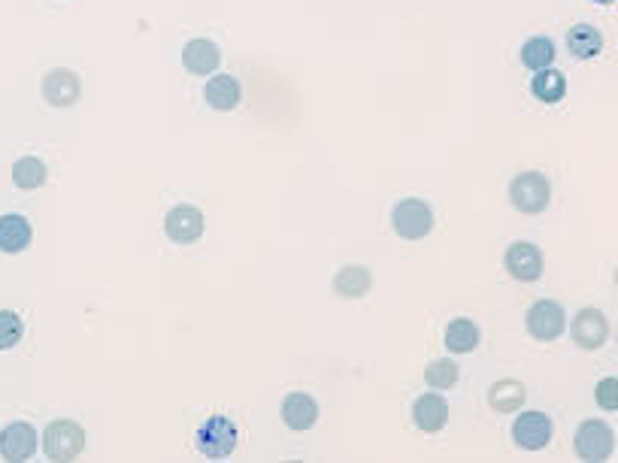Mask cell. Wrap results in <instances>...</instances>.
<instances>
[{
  "label": "cell",
  "instance_id": "1",
  "mask_svg": "<svg viewBox=\"0 0 618 463\" xmlns=\"http://www.w3.org/2000/svg\"><path fill=\"white\" fill-rule=\"evenodd\" d=\"M240 445V430L231 418L225 415H213L206 418L197 433H194V448L206 457V460H228Z\"/></svg>",
  "mask_w": 618,
  "mask_h": 463
},
{
  "label": "cell",
  "instance_id": "2",
  "mask_svg": "<svg viewBox=\"0 0 618 463\" xmlns=\"http://www.w3.org/2000/svg\"><path fill=\"white\" fill-rule=\"evenodd\" d=\"M509 203L522 215H540L552 203V182L540 170H525L509 182Z\"/></svg>",
  "mask_w": 618,
  "mask_h": 463
},
{
  "label": "cell",
  "instance_id": "3",
  "mask_svg": "<svg viewBox=\"0 0 618 463\" xmlns=\"http://www.w3.org/2000/svg\"><path fill=\"white\" fill-rule=\"evenodd\" d=\"M43 454L55 463H70L85 451V430L73 418H55L43 430Z\"/></svg>",
  "mask_w": 618,
  "mask_h": 463
},
{
  "label": "cell",
  "instance_id": "4",
  "mask_svg": "<svg viewBox=\"0 0 618 463\" xmlns=\"http://www.w3.org/2000/svg\"><path fill=\"white\" fill-rule=\"evenodd\" d=\"M391 227L400 240L419 243L434 230V209L419 197H406L391 209Z\"/></svg>",
  "mask_w": 618,
  "mask_h": 463
},
{
  "label": "cell",
  "instance_id": "5",
  "mask_svg": "<svg viewBox=\"0 0 618 463\" xmlns=\"http://www.w3.org/2000/svg\"><path fill=\"white\" fill-rule=\"evenodd\" d=\"M615 451V430L600 418H585L573 433V454L585 463H603Z\"/></svg>",
  "mask_w": 618,
  "mask_h": 463
},
{
  "label": "cell",
  "instance_id": "6",
  "mask_svg": "<svg viewBox=\"0 0 618 463\" xmlns=\"http://www.w3.org/2000/svg\"><path fill=\"white\" fill-rule=\"evenodd\" d=\"M525 327H528V336L537 339V342H555L567 333V312L558 300H537L531 303V309L525 312Z\"/></svg>",
  "mask_w": 618,
  "mask_h": 463
},
{
  "label": "cell",
  "instance_id": "7",
  "mask_svg": "<svg viewBox=\"0 0 618 463\" xmlns=\"http://www.w3.org/2000/svg\"><path fill=\"white\" fill-rule=\"evenodd\" d=\"M503 270L515 279V282H540L543 270H546V255L540 246L528 243V240H515L506 246L503 252Z\"/></svg>",
  "mask_w": 618,
  "mask_h": 463
},
{
  "label": "cell",
  "instance_id": "8",
  "mask_svg": "<svg viewBox=\"0 0 618 463\" xmlns=\"http://www.w3.org/2000/svg\"><path fill=\"white\" fill-rule=\"evenodd\" d=\"M512 433V442L515 448H522V451H543L552 436H555V424L546 412L540 409H528V412H519L509 427Z\"/></svg>",
  "mask_w": 618,
  "mask_h": 463
},
{
  "label": "cell",
  "instance_id": "9",
  "mask_svg": "<svg viewBox=\"0 0 618 463\" xmlns=\"http://www.w3.org/2000/svg\"><path fill=\"white\" fill-rule=\"evenodd\" d=\"M206 230V218L197 206L191 203H176L164 215V234L176 246H194Z\"/></svg>",
  "mask_w": 618,
  "mask_h": 463
},
{
  "label": "cell",
  "instance_id": "10",
  "mask_svg": "<svg viewBox=\"0 0 618 463\" xmlns=\"http://www.w3.org/2000/svg\"><path fill=\"white\" fill-rule=\"evenodd\" d=\"M40 451V433L28 421H10L0 427V457L7 463H25Z\"/></svg>",
  "mask_w": 618,
  "mask_h": 463
},
{
  "label": "cell",
  "instance_id": "11",
  "mask_svg": "<svg viewBox=\"0 0 618 463\" xmlns=\"http://www.w3.org/2000/svg\"><path fill=\"white\" fill-rule=\"evenodd\" d=\"M567 333L582 352H597L609 339V318L600 309L585 306L573 315V321H567Z\"/></svg>",
  "mask_w": 618,
  "mask_h": 463
},
{
  "label": "cell",
  "instance_id": "12",
  "mask_svg": "<svg viewBox=\"0 0 618 463\" xmlns=\"http://www.w3.org/2000/svg\"><path fill=\"white\" fill-rule=\"evenodd\" d=\"M40 94L52 109H70L82 97V79H79V73H73L67 67H55L43 76Z\"/></svg>",
  "mask_w": 618,
  "mask_h": 463
},
{
  "label": "cell",
  "instance_id": "13",
  "mask_svg": "<svg viewBox=\"0 0 618 463\" xmlns=\"http://www.w3.org/2000/svg\"><path fill=\"white\" fill-rule=\"evenodd\" d=\"M182 67L188 76H213L222 67V49L210 37H194L182 46Z\"/></svg>",
  "mask_w": 618,
  "mask_h": 463
},
{
  "label": "cell",
  "instance_id": "14",
  "mask_svg": "<svg viewBox=\"0 0 618 463\" xmlns=\"http://www.w3.org/2000/svg\"><path fill=\"white\" fill-rule=\"evenodd\" d=\"M279 415H282V424L294 433H303V430H313L316 421H319V400L306 391H291L285 394L282 406H279Z\"/></svg>",
  "mask_w": 618,
  "mask_h": 463
},
{
  "label": "cell",
  "instance_id": "15",
  "mask_svg": "<svg viewBox=\"0 0 618 463\" xmlns=\"http://www.w3.org/2000/svg\"><path fill=\"white\" fill-rule=\"evenodd\" d=\"M412 424L422 433H440L449 424V400L443 391H428L412 403Z\"/></svg>",
  "mask_w": 618,
  "mask_h": 463
},
{
  "label": "cell",
  "instance_id": "16",
  "mask_svg": "<svg viewBox=\"0 0 618 463\" xmlns=\"http://www.w3.org/2000/svg\"><path fill=\"white\" fill-rule=\"evenodd\" d=\"M203 100H206V106L216 109V112H231L243 100V85L231 73H213V76H206Z\"/></svg>",
  "mask_w": 618,
  "mask_h": 463
},
{
  "label": "cell",
  "instance_id": "17",
  "mask_svg": "<svg viewBox=\"0 0 618 463\" xmlns=\"http://www.w3.org/2000/svg\"><path fill=\"white\" fill-rule=\"evenodd\" d=\"M34 240V227L25 215H0V252L4 255H19L31 246Z\"/></svg>",
  "mask_w": 618,
  "mask_h": 463
},
{
  "label": "cell",
  "instance_id": "18",
  "mask_svg": "<svg viewBox=\"0 0 618 463\" xmlns=\"http://www.w3.org/2000/svg\"><path fill=\"white\" fill-rule=\"evenodd\" d=\"M479 342H482V330L473 318H452L446 324L443 345L449 355H470L479 349Z\"/></svg>",
  "mask_w": 618,
  "mask_h": 463
},
{
  "label": "cell",
  "instance_id": "19",
  "mask_svg": "<svg viewBox=\"0 0 618 463\" xmlns=\"http://www.w3.org/2000/svg\"><path fill=\"white\" fill-rule=\"evenodd\" d=\"M491 412L497 415H512V412H519L528 400V388L519 382V379H497L488 394H485Z\"/></svg>",
  "mask_w": 618,
  "mask_h": 463
},
{
  "label": "cell",
  "instance_id": "20",
  "mask_svg": "<svg viewBox=\"0 0 618 463\" xmlns=\"http://www.w3.org/2000/svg\"><path fill=\"white\" fill-rule=\"evenodd\" d=\"M331 288H334V294L343 297V300H358V297L370 294V288H373V273H370L367 267H361V264H346V267H340V270L334 273Z\"/></svg>",
  "mask_w": 618,
  "mask_h": 463
},
{
  "label": "cell",
  "instance_id": "21",
  "mask_svg": "<svg viewBox=\"0 0 618 463\" xmlns=\"http://www.w3.org/2000/svg\"><path fill=\"white\" fill-rule=\"evenodd\" d=\"M567 52L576 58V61H591L603 52V34L588 25V22H579L567 31Z\"/></svg>",
  "mask_w": 618,
  "mask_h": 463
},
{
  "label": "cell",
  "instance_id": "22",
  "mask_svg": "<svg viewBox=\"0 0 618 463\" xmlns=\"http://www.w3.org/2000/svg\"><path fill=\"white\" fill-rule=\"evenodd\" d=\"M531 94L534 100L546 103V106H555L567 97V76L552 64L546 70H537L534 79H531Z\"/></svg>",
  "mask_w": 618,
  "mask_h": 463
},
{
  "label": "cell",
  "instance_id": "23",
  "mask_svg": "<svg viewBox=\"0 0 618 463\" xmlns=\"http://www.w3.org/2000/svg\"><path fill=\"white\" fill-rule=\"evenodd\" d=\"M555 58H558V49H555V43L549 40V37H531L528 43H522V49H519V61L528 67V70H546V67H552L555 64Z\"/></svg>",
  "mask_w": 618,
  "mask_h": 463
},
{
  "label": "cell",
  "instance_id": "24",
  "mask_svg": "<svg viewBox=\"0 0 618 463\" xmlns=\"http://www.w3.org/2000/svg\"><path fill=\"white\" fill-rule=\"evenodd\" d=\"M46 179H49V170H46L43 158H37V155H25L13 164V185L22 191H37L46 185Z\"/></svg>",
  "mask_w": 618,
  "mask_h": 463
},
{
  "label": "cell",
  "instance_id": "25",
  "mask_svg": "<svg viewBox=\"0 0 618 463\" xmlns=\"http://www.w3.org/2000/svg\"><path fill=\"white\" fill-rule=\"evenodd\" d=\"M461 379V367L455 364V358H437L425 367V382L431 391H449L455 388Z\"/></svg>",
  "mask_w": 618,
  "mask_h": 463
},
{
  "label": "cell",
  "instance_id": "26",
  "mask_svg": "<svg viewBox=\"0 0 618 463\" xmlns=\"http://www.w3.org/2000/svg\"><path fill=\"white\" fill-rule=\"evenodd\" d=\"M22 336H25V321L10 309H0V352L16 349Z\"/></svg>",
  "mask_w": 618,
  "mask_h": 463
},
{
  "label": "cell",
  "instance_id": "27",
  "mask_svg": "<svg viewBox=\"0 0 618 463\" xmlns=\"http://www.w3.org/2000/svg\"><path fill=\"white\" fill-rule=\"evenodd\" d=\"M594 403L603 412H618V379L615 376H606L594 385Z\"/></svg>",
  "mask_w": 618,
  "mask_h": 463
},
{
  "label": "cell",
  "instance_id": "28",
  "mask_svg": "<svg viewBox=\"0 0 618 463\" xmlns=\"http://www.w3.org/2000/svg\"><path fill=\"white\" fill-rule=\"evenodd\" d=\"M591 4H597V7H609V4H618V0H591Z\"/></svg>",
  "mask_w": 618,
  "mask_h": 463
},
{
  "label": "cell",
  "instance_id": "29",
  "mask_svg": "<svg viewBox=\"0 0 618 463\" xmlns=\"http://www.w3.org/2000/svg\"><path fill=\"white\" fill-rule=\"evenodd\" d=\"M615 285H618V270H615Z\"/></svg>",
  "mask_w": 618,
  "mask_h": 463
}]
</instances>
